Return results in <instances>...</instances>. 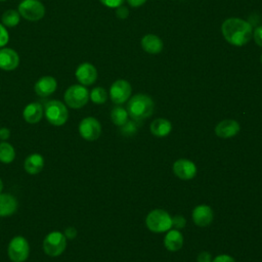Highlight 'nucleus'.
Here are the masks:
<instances>
[{
  "instance_id": "obj_6",
  "label": "nucleus",
  "mask_w": 262,
  "mask_h": 262,
  "mask_svg": "<svg viewBox=\"0 0 262 262\" xmlns=\"http://www.w3.org/2000/svg\"><path fill=\"white\" fill-rule=\"evenodd\" d=\"M67 248V237L60 231L49 232L43 241V250L50 257H57Z\"/></svg>"
},
{
  "instance_id": "obj_7",
  "label": "nucleus",
  "mask_w": 262,
  "mask_h": 262,
  "mask_svg": "<svg viewBox=\"0 0 262 262\" xmlns=\"http://www.w3.org/2000/svg\"><path fill=\"white\" fill-rule=\"evenodd\" d=\"M17 11L25 19L37 21L44 16L45 7L39 0H23L18 4Z\"/></svg>"
},
{
  "instance_id": "obj_20",
  "label": "nucleus",
  "mask_w": 262,
  "mask_h": 262,
  "mask_svg": "<svg viewBox=\"0 0 262 262\" xmlns=\"http://www.w3.org/2000/svg\"><path fill=\"white\" fill-rule=\"evenodd\" d=\"M17 210L16 199L8 193H0V217H7Z\"/></svg>"
},
{
  "instance_id": "obj_15",
  "label": "nucleus",
  "mask_w": 262,
  "mask_h": 262,
  "mask_svg": "<svg viewBox=\"0 0 262 262\" xmlns=\"http://www.w3.org/2000/svg\"><path fill=\"white\" fill-rule=\"evenodd\" d=\"M19 64L18 53L12 48L3 47L0 49V69L3 71H13Z\"/></svg>"
},
{
  "instance_id": "obj_12",
  "label": "nucleus",
  "mask_w": 262,
  "mask_h": 262,
  "mask_svg": "<svg viewBox=\"0 0 262 262\" xmlns=\"http://www.w3.org/2000/svg\"><path fill=\"white\" fill-rule=\"evenodd\" d=\"M76 79L83 86L92 85L97 79V71L90 62H83L78 66L75 72Z\"/></svg>"
},
{
  "instance_id": "obj_35",
  "label": "nucleus",
  "mask_w": 262,
  "mask_h": 262,
  "mask_svg": "<svg viewBox=\"0 0 262 262\" xmlns=\"http://www.w3.org/2000/svg\"><path fill=\"white\" fill-rule=\"evenodd\" d=\"M63 234L66 235L67 238L73 239V238H75V237L77 236V230H76L75 227L70 226V227H68V228L64 230V233H63Z\"/></svg>"
},
{
  "instance_id": "obj_27",
  "label": "nucleus",
  "mask_w": 262,
  "mask_h": 262,
  "mask_svg": "<svg viewBox=\"0 0 262 262\" xmlns=\"http://www.w3.org/2000/svg\"><path fill=\"white\" fill-rule=\"evenodd\" d=\"M137 121H127L123 126H121V132L125 136H132L137 132Z\"/></svg>"
},
{
  "instance_id": "obj_14",
  "label": "nucleus",
  "mask_w": 262,
  "mask_h": 262,
  "mask_svg": "<svg viewBox=\"0 0 262 262\" xmlns=\"http://www.w3.org/2000/svg\"><path fill=\"white\" fill-rule=\"evenodd\" d=\"M239 130L241 126L237 121L232 119H225L216 125L214 132L220 138H231L234 137L239 132Z\"/></svg>"
},
{
  "instance_id": "obj_1",
  "label": "nucleus",
  "mask_w": 262,
  "mask_h": 262,
  "mask_svg": "<svg viewBox=\"0 0 262 262\" xmlns=\"http://www.w3.org/2000/svg\"><path fill=\"white\" fill-rule=\"evenodd\" d=\"M221 32L224 39L234 46H243L247 44L253 35L251 24L237 17L225 19L221 26Z\"/></svg>"
},
{
  "instance_id": "obj_37",
  "label": "nucleus",
  "mask_w": 262,
  "mask_h": 262,
  "mask_svg": "<svg viewBox=\"0 0 262 262\" xmlns=\"http://www.w3.org/2000/svg\"><path fill=\"white\" fill-rule=\"evenodd\" d=\"M127 2H128V4L131 7L137 8V7L141 6V5H143L146 2V0H127Z\"/></svg>"
},
{
  "instance_id": "obj_17",
  "label": "nucleus",
  "mask_w": 262,
  "mask_h": 262,
  "mask_svg": "<svg viewBox=\"0 0 262 262\" xmlns=\"http://www.w3.org/2000/svg\"><path fill=\"white\" fill-rule=\"evenodd\" d=\"M184 243L182 233L177 229H169L164 237V246L169 252L179 251Z\"/></svg>"
},
{
  "instance_id": "obj_4",
  "label": "nucleus",
  "mask_w": 262,
  "mask_h": 262,
  "mask_svg": "<svg viewBox=\"0 0 262 262\" xmlns=\"http://www.w3.org/2000/svg\"><path fill=\"white\" fill-rule=\"evenodd\" d=\"M44 115L46 120L54 126L63 125L69 118V112L66 104L59 100H49L45 103Z\"/></svg>"
},
{
  "instance_id": "obj_30",
  "label": "nucleus",
  "mask_w": 262,
  "mask_h": 262,
  "mask_svg": "<svg viewBox=\"0 0 262 262\" xmlns=\"http://www.w3.org/2000/svg\"><path fill=\"white\" fill-rule=\"evenodd\" d=\"M253 37H254V40H255V43L262 47V26H259L257 27L254 32H253Z\"/></svg>"
},
{
  "instance_id": "obj_23",
  "label": "nucleus",
  "mask_w": 262,
  "mask_h": 262,
  "mask_svg": "<svg viewBox=\"0 0 262 262\" xmlns=\"http://www.w3.org/2000/svg\"><path fill=\"white\" fill-rule=\"evenodd\" d=\"M20 20V14L15 9H7L1 16L2 25L6 28H14Z\"/></svg>"
},
{
  "instance_id": "obj_40",
  "label": "nucleus",
  "mask_w": 262,
  "mask_h": 262,
  "mask_svg": "<svg viewBox=\"0 0 262 262\" xmlns=\"http://www.w3.org/2000/svg\"><path fill=\"white\" fill-rule=\"evenodd\" d=\"M0 1H6V0H0Z\"/></svg>"
},
{
  "instance_id": "obj_38",
  "label": "nucleus",
  "mask_w": 262,
  "mask_h": 262,
  "mask_svg": "<svg viewBox=\"0 0 262 262\" xmlns=\"http://www.w3.org/2000/svg\"><path fill=\"white\" fill-rule=\"evenodd\" d=\"M2 189H3V182H2V180L0 179V193H1Z\"/></svg>"
},
{
  "instance_id": "obj_8",
  "label": "nucleus",
  "mask_w": 262,
  "mask_h": 262,
  "mask_svg": "<svg viewBox=\"0 0 262 262\" xmlns=\"http://www.w3.org/2000/svg\"><path fill=\"white\" fill-rule=\"evenodd\" d=\"M7 254L12 262H25L30 254L28 241L20 235L14 236L8 245Z\"/></svg>"
},
{
  "instance_id": "obj_16",
  "label": "nucleus",
  "mask_w": 262,
  "mask_h": 262,
  "mask_svg": "<svg viewBox=\"0 0 262 262\" xmlns=\"http://www.w3.org/2000/svg\"><path fill=\"white\" fill-rule=\"evenodd\" d=\"M57 87V82L52 76L41 77L34 86L35 92L40 97H47L54 93Z\"/></svg>"
},
{
  "instance_id": "obj_3",
  "label": "nucleus",
  "mask_w": 262,
  "mask_h": 262,
  "mask_svg": "<svg viewBox=\"0 0 262 262\" xmlns=\"http://www.w3.org/2000/svg\"><path fill=\"white\" fill-rule=\"evenodd\" d=\"M145 225L151 232H166L171 229L172 217L163 209H154L146 215Z\"/></svg>"
},
{
  "instance_id": "obj_9",
  "label": "nucleus",
  "mask_w": 262,
  "mask_h": 262,
  "mask_svg": "<svg viewBox=\"0 0 262 262\" xmlns=\"http://www.w3.org/2000/svg\"><path fill=\"white\" fill-rule=\"evenodd\" d=\"M79 133L82 138L93 141L101 134V125L94 117H86L79 124Z\"/></svg>"
},
{
  "instance_id": "obj_21",
  "label": "nucleus",
  "mask_w": 262,
  "mask_h": 262,
  "mask_svg": "<svg viewBox=\"0 0 262 262\" xmlns=\"http://www.w3.org/2000/svg\"><path fill=\"white\" fill-rule=\"evenodd\" d=\"M141 47L144 51L150 54H157L162 51L163 42L158 36L154 34H147L141 39Z\"/></svg>"
},
{
  "instance_id": "obj_31",
  "label": "nucleus",
  "mask_w": 262,
  "mask_h": 262,
  "mask_svg": "<svg viewBox=\"0 0 262 262\" xmlns=\"http://www.w3.org/2000/svg\"><path fill=\"white\" fill-rule=\"evenodd\" d=\"M104 6L110 8H117L121 6L125 0H99Z\"/></svg>"
},
{
  "instance_id": "obj_34",
  "label": "nucleus",
  "mask_w": 262,
  "mask_h": 262,
  "mask_svg": "<svg viewBox=\"0 0 262 262\" xmlns=\"http://www.w3.org/2000/svg\"><path fill=\"white\" fill-rule=\"evenodd\" d=\"M116 14H117V16L118 17H120V18H126L127 16H128V14H129V11H128V9L126 8V7H124V6H119V7H117V9H116Z\"/></svg>"
},
{
  "instance_id": "obj_39",
  "label": "nucleus",
  "mask_w": 262,
  "mask_h": 262,
  "mask_svg": "<svg viewBox=\"0 0 262 262\" xmlns=\"http://www.w3.org/2000/svg\"><path fill=\"white\" fill-rule=\"evenodd\" d=\"M261 62H262V54H261Z\"/></svg>"
},
{
  "instance_id": "obj_26",
  "label": "nucleus",
  "mask_w": 262,
  "mask_h": 262,
  "mask_svg": "<svg viewBox=\"0 0 262 262\" xmlns=\"http://www.w3.org/2000/svg\"><path fill=\"white\" fill-rule=\"evenodd\" d=\"M89 98L96 104H102L107 99V93L102 87H95L89 93Z\"/></svg>"
},
{
  "instance_id": "obj_25",
  "label": "nucleus",
  "mask_w": 262,
  "mask_h": 262,
  "mask_svg": "<svg viewBox=\"0 0 262 262\" xmlns=\"http://www.w3.org/2000/svg\"><path fill=\"white\" fill-rule=\"evenodd\" d=\"M14 158H15V150L13 146L6 141L0 142V162L4 164H9L13 162Z\"/></svg>"
},
{
  "instance_id": "obj_29",
  "label": "nucleus",
  "mask_w": 262,
  "mask_h": 262,
  "mask_svg": "<svg viewBox=\"0 0 262 262\" xmlns=\"http://www.w3.org/2000/svg\"><path fill=\"white\" fill-rule=\"evenodd\" d=\"M9 41V35L6 30V27H4L2 24H0V47L5 46Z\"/></svg>"
},
{
  "instance_id": "obj_2",
  "label": "nucleus",
  "mask_w": 262,
  "mask_h": 262,
  "mask_svg": "<svg viewBox=\"0 0 262 262\" xmlns=\"http://www.w3.org/2000/svg\"><path fill=\"white\" fill-rule=\"evenodd\" d=\"M154 108L155 102L152 98L142 93L133 95L127 103V112L129 117L137 122L150 117L154 113Z\"/></svg>"
},
{
  "instance_id": "obj_13",
  "label": "nucleus",
  "mask_w": 262,
  "mask_h": 262,
  "mask_svg": "<svg viewBox=\"0 0 262 262\" xmlns=\"http://www.w3.org/2000/svg\"><path fill=\"white\" fill-rule=\"evenodd\" d=\"M191 217L196 226L207 227L212 223L214 219V213L210 206L202 204L194 207L191 213Z\"/></svg>"
},
{
  "instance_id": "obj_28",
  "label": "nucleus",
  "mask_w": 262,
  "mask_h": 262,
  "mask_svg": "<svg viewBox=\"0 0 262 262\" xmlns=\"http://www.w3.org/2000/svg\"><path fill=\"white\" fill-rule=\"evenodd\" d=\"M186 225V219L182 215H175L172 217V225L171 228L180 230L184 228Z\"/></svg>"
},
{
  "instance_id": "obj_18",
  "label": "nucleus",
  "mask_w": 262,
  "mask_h": 262,
  "mask_svg": "<svg viewBox=\"0 0 262 262\" xmlns=\"http://www.w3.org/2000/svg\"><path fill=\"white\" fill-rule=\"evenodd\" d=\"M172 130V124L169 120L165 118H158L155 119L149 126L150 133L156 137H166L170 134Z\"/></svg>"
},
{
  "instance_id": "obj_22",
  "label": "nucleus",
  "mask_w": 262,
  "mask_h": 262,
  "mask_svg": "<svg viewBox=\"0 0 262 262\" xmlns=\"http://www.w3.org/2000/svg\"><path fill=\"white\" fill-rule=\"evenodd\" d=\"M44 167V158L40 154H32L30 155L24 163L25 170L31 174L35 175L42 171Z\"/></svg>"
},
{
  "instance_id": "obj_11",
  "label": "nucleus",
  "mask_w": 262,
  "mask_h": 262,
  "mask_svg": "<svg viewBox=\"0 0 262 262\" xmlns=\"http://www.w3.org/2000/svg\"><path fill=\"white\" fill-rule=\"evenodd\" d=\"M172 170L174 175L181 180H190L196 175L195 164L188 159H178L173 163Z\"/></svg>"
},
{
  "instance_id": "obj_24",
  "label": "nucleus",
  "mask_w": 262,
  "mask_h": 262,
  "mask_svg": "<svg viewBox=\"0 0 262 262\" xmlns=\"http://www.w3.org/2000/svg\"><path fill=\"white\" fill-rule=\"evenodd\" d=\"M128 112L126 108H124L123 106H115L112 112H111V119L112 122L118 126L121 127L123 126L127 121H128Z\"/></svg>"
},
{
  "instance_id": "obj_32",
  "label": "nucleus",
  "mask_w": 262,
  "mask_h": 262,
  "mask_svg": "<svg viewBox=\"0 0 262 262\" xmlns=\"http://www.w3.org/2000/svg\"><path fill=\"white\" fill-rule=\"evenodd\" d=\"M212 262H235L234 258L227 254H221L212 259Z\"/></svg>"
},
{
  "instance_id": "obj_33",
  "label": "nucleus",
  "mask_w": 262,
  "mask_h": 262,
  "mask_svg": "<svg viewBox=\"0 0 262 262\" xmlns=\"http://www.w3.org/2000/svg\"><path fill=\"white\" fill-rule=\"evenodd\" d=\"M196 262H212V256L209 252L203 251L198 255Z\"/></svg>"
},
{
  "instance_id": "obj_10",
  "label": "nucleus",
  "mask_w": 262,
  "mask_h": 262,
  "mask_svg": "<svg viewBox=\"0 0 262 262\" xmlns=\"http://www.w3.org/2000/svg\"><path fill=\"white\" fill-rule=\"evenodd\" d=\"M131 85L128 81L119 79L115 81L110 88V96L114 103L122 104L126 102L131 95Z\"/></svg>"
},
{
  "instance_id": "obj_36",
  "label": "nucleus",
  "mask_w": 262,
  "mask_h": 262,
  "mask_svg": "<svg viewBox=\"0 0 262 262\" xmlns=\"http://www.w3.org/2000/svg\"><path fill=\"white\" fill-rule=\"evenodd\" d=\"M9 136H10V131H9V129H7V128H5V127L0 128V139L5 140V139H8Z\"/></svg>"
},
{
  "instance_id": "obj_5",
  "label": "nucleus",
  "mask_w": 262,
  "mask_h": 262,
  "mask_svg": "<svg viewBox=\"0 0 262 262\" xmlns=\"http://www.w3.org/2000/svg\"><path fill=\"white\" fill-rule=\"evenodd\" d=\"M63 99L68 106L72 108H81L89 100V91L85 86L75 84L66 90Z\"/></svg>"
},
{
  "instance_id": "obj_19",
  "label": "nucleus",
  "mask_w": 262,
  "mask_h": 262,
  "mask_svg": "<svg viewBox=\"0 0 262 262\" xmlns=\"http://www.w3.org/2000/svg\"><path fill=\"white\" fill-rule=\"evenodd\" d=\"M43 106L39 102H31L27 104L23 111V117L30 124L38 123L43 116Z\"/></svg>"
}]
</instances>
